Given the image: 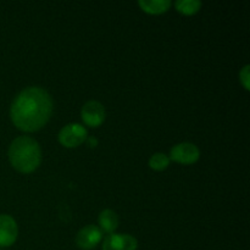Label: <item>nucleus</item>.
Instances as JSON below:
<instances>
[{
  "label": "nucleus",
  "instance_id": "6",
  "mask_svg": "<svg viewBox=\"0 0 250 250\" xmlns=\"http://www.w3.org/2000/svg\"><path fill=\"white\" fill-rule=\"evenodd\" d=\"M103 238V232L99 227L90 225L81 229L76 237V243L83 250H90L98 246Z\"/></svg>",
  "mask_w": 250,
  "mask_h": 250
},
{
  "label": "nucleus",
  "instance_id": "11",
  "mask_svg": "<svg viewBox=\"0 0 250 250\" xmlns=\"http://www.w3.org/2000/svg\"><path fill=\"white\" fill-rule=\"evenodd\" d=\"M176 9L185 15H194L199 11L202 2L198 0H178L175 2Z\"/></svg>",
  "mask_w": 250,
  "mask_h": 250
},
{
  "label": "nucleus",
  "instance_id": "10",
  "mask_svg": "<svg viewBox=\"0 0 250 250\" xmlns=\"http://www.w3.org/2000/svg\"><path fill=\"white\" fill-rule=\"evenodd\" d=\"M139 6L148 14L158 15L167 11L168 7L171 6V2L168 0H153V1H146V0H141L138 2Z\"/></svg>",
  "mask_w": 250,
  "mask_h": 250
},
{
  "label": "nucleus",
  "instance_id": "5",
  "mask_svg": "<svg viewBox=\"0 0 250 250\" xmlns=\"http://www.w3.org/2000/svg\"><path fill=\"white\" fill-rule=\"evenodd\" d=\"M81 116H82V120L85 125L90 127H98L104 122L105 109L99 102L90 100L83 105Z\"/></svg>",
  "mask_w": 250,
  "mask_h": 250
},
{
  "label": "nucleus",
  "instance_id": "13",
  "mask_svg": "<svg viewBox=\"0 0 250 250\" xmlns=\"http://www.w3.org/2000/svg\"><path fill=\"white\" fill-rule=\"evenodd\" d=\"M239 77H241L242 83H243L244 88L249 89V65H246L243 67V70L239 73Z\"/></svg>",
  "mask_w": 250,
  "mask_h": 250
},
{
  "label": "nucleus",
  "instance_id": "12",
  "mask_svg": "<svg viewBox=\"0 0 250 250\" xmlns=\"http://www.w3.org/2000/svg\"><path fill=\"white\" fill-rule=\"evenodd\" d=\"M168 164H170V159H168L167 155H165V154L163 153L154 154L150 158V160H149V166H150L153 170L156 171L165 170L168 166Z\"/></svg>",
  "mask_w": 250,
  "mask_h": 250
},
{
  "label": "nucleus",
  "instance_id": "4",
  "mask_svg": "<svg viewBox=\"0 0 250 250\" xmlns=\"http://www.w3.org/2000/svg\"><path fill=\"white\" fill-rule=\"evenodd\" d=\"M199 149L195 144L188 143H180L177 146H173L170 151V158L173 161L180 164H185V165H190V164L197 163L199 159Z\"/></svg>",
  "mask_w": 250,
  "mask_h": 250
},
{
  "label": "nucleus",
  "instance_id": "8",
  "mask_svg": "<svg viewBox=\"0 0 250 250\" xmlns=\"http://www.w3.org/2000/svg\"><path fill=\"white\" fill-rule=\"evenodd\" d=\"M17 233L16 221L9 215H0V248L12 246L16 242Z\"/></svg>",
  "mask_w": 250,
  "mask_h": 250
},
{
  "label": "nucleus",
  "instance_id": "3",
  "mask_svg": "<svg viewBox=\"0 0 250 250\" xmlns=\"http://www.w3.org/2000/svg\"><path fill=\"white\" fill-rule=\"evenodd\" d=\"M87 138V129L80 124H70L59 132V142L66 148H76Z\"/></svg>",
  "mask_w": 250,
  "mask_h": 250
},
{
  "label": "nucleus",
  "instance_id": "1",
  "mask_svg": "<svg viewBox=\"0 0 250 250\" xmlns=\"http://www.w3.org/2000/svg\"><path fill=\"white\" fill-rule=\"evenodd\" d=\"M53 111V99L43 88L29 87L14 99L10 109L12 122L19 129L34 132L49 121Z\"/></svg>",
  "mask_w": 250,
  "mask_h": 250
},
{
  "label": "nucleus",
  "instance_id": "9",
  "mask_svg": "<svg viewBox=\"0 0 250 250\" xmlns=\"http://www.w3.org/2000/svg\"><path fill=\"white\" fill-rule=\"evenodd\" d=\"M99 225L102 232H106V233H114L115 229L119 226V217H117L116 212L112 210H104L100 212L99 215Z\"/></svg>",
  "mask_w": 250,
  "mask_h": 250
},
{
  "label": "nucleus",
  "instance_id": "2",
  "mask_svg": "<svg viewBox=\"0 0 250 250\" xmlns=\"http://www.w3.org/2000/svg\"><path fill=\"white\" fill-rule=\"evenodd\" d=\"M9 160L20 172H33L42 161V150L38 142L26 136L16 138L9 148Z\"/></svg>",
  "mask_w": 250,
  "mask_h": 250
},
{
  "label": "nucleus",
  "instance_id": "7",
  "mask_svg": "<svg viewBox=\"0 0 250 250\" xmlns=\"http://www.w3.org/2000/svg\"><path fill=\"white\" fill-rule=\"evenodd\" d=\"M138 243L129 234H107L103 243V250H137Z\"/></svg>",
  "mask_w": 250,
  "mask_h": 250
}]
</instances>
